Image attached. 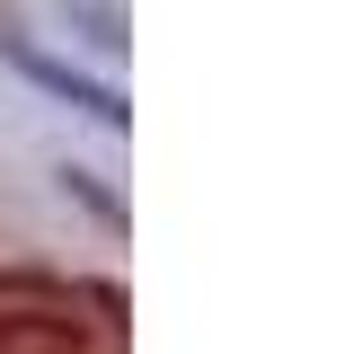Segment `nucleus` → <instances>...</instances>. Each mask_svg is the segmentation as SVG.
<instances>
[{
  "label": "nucleus",
  "instance_id": "f257e3e1",
  "mask_svg": "<svg viewBox=\"0 0 354 354\" xmlns=\"http://www.w3.org/2000/svg\"><path fill=\"white\" fill-rule=\"evenodd\" d=\"M36 71H44L53 88H71V71H53V62H36ZM80 97H88V115H106V124H124V97H115V88H80Z\"/></svg>",
  "mask_w": 354,
  "mask_h": 354
}]
</instances>
